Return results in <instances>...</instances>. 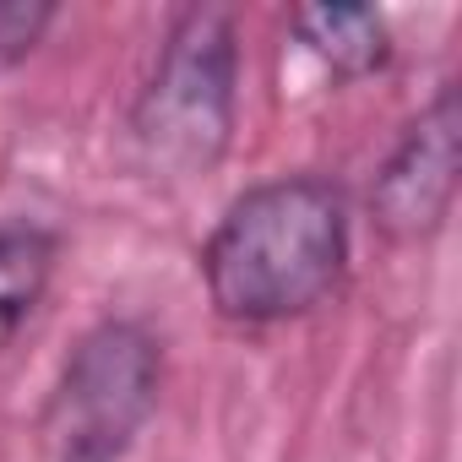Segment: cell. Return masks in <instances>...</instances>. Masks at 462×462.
Returning a JSON list of instances; mask_svg holds the SVG:
<instances>
[{"label":"cell","instance_id":"1","mask_svg":"<svg viewBox=\"0 0 462 462\" xmlns=\"http://www.w3.org/2000/svg\"><path fill=\"white\" fill-rule=\"evenodd\" d=\"M348 267V207L321 174H289L245 190L201 251L212 310L240 327H273L316 310Z\"/></svg>","mask_w":462,"mask_h":462},{"label":"cell","instance_id":"2","mask_svg":"<svg viewBox=\"0 0 462 462\" xmlns=\"http://www.w3.org/2000/svg\"><path fill=\"white\" fill-rule=\"evenodd\" d=\"M240 88V33L228 6H185L163 33L158 66L131 104L136 158L163 174H207L235 136Z\"/></svg>","mask_w":462,"mask_h":462},{"label":"cell","instance_id":"3","mask_svg":"<svg viewBox=\"0 0 462 462\" xmlns=\"http://www.w3.org/2000/svg\"><path fill=\"white\" fill-rule=\"evenodd\" d=\"M163 392V348L142 321H98L82 332L44 408L55 462H120L147 430Z\"/></svg>","mask_w":462,"mask_h":462},{"label":"cell","instance_id":"4","mask_svg":"<svg viewBox=\"0 0 462 462\" xmlns=\"http://www.w3.org/2000/svg\"><path fill=\"white\" fill-rule=\"evenodd\" d=\"M462 169V98L446 82L435 104L402 131L370 185V217L392 240H430L451 212Z\"/></svg>","mask_w":462,"mask_h":462},{"label":"cell","instance_id":"5","mask_svg":"<svg viewBox=\"0 0 462 462\" xmlns=\"http://www.w3.org/2000/svg\"><path fill=\"white\" fill-rule=\"evenodd\" d=\"M294 33L337 77H370L392 60V33L375 6H300Z\"/></svg>","mask_w":462,"mask_h":462},{"label":"cell","instance_id":"6","mask_svg":"<svg viewBox=\"0 0 462 462\" xmlns=\"http://www.w3.org/2000/svg\"><path fill=\"white\" fill-rule=\"evenodd\" d=\"M55 273V240L33 223L0 228V343H6L44 300Z\"/></svg>","mask_w":462,"mask_h":462},{"label":"cell","instance_id":"7","mask_svg":"<svg viewBox=\"0 0 462 462\" xmlns=\"http://www.w3.org/2000/svg\"><path fill=\"white\" fill-rule=\"evenodd\" d=\"M55 23V6H28V0H0V66H17L44 28Z\"/></svg>","mask_w":462,"mask_h":462}]
</instances>
